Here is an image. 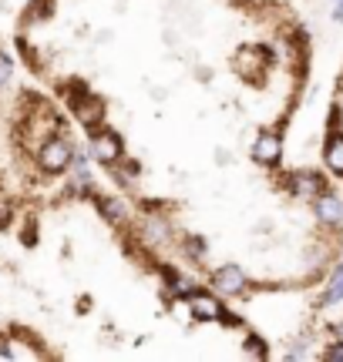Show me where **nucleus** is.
<instances>
[{"instance_id":"obj_1","label":"nucleus","mask_w":343,"mask_h":362,"mask_svg":"<svg viewBox=\"0 0 343 362\" xmlns=\"http://www.w3.org/2000/svg\"><path fill=\"white\" fill-rule=\"evenodd\" d=\"M71 154H75V148L64 138L51 135L37 145V165L44 168L47 175H61L64 168H71Z\"/></svg>"},{"instance_id":"obj_2","label":"nucleus","mask_w":343,"mask_h":362,"mask_svg":"<svg viewBox=\"0 0 343 362\" xmlns=\"http://www.w3.org/2000/svg\"><path fill=\"white\" fill-rule=\"evenodd\" d=\"M71 101V111H75V118H78V124H84V128H98L101 121H105V114H108V105H105V98H98V94H75V98H67Z\"/></svg>"},{"instance_id":"obj_3","label":"nucleus","mask_w":343,"mask_h":362,"mask_svg":"<svg viewBox=\"0 0 343 362\" xmlns=\"http://www.w3.org/2000/svg\"><path fill=\"white\" fill-rule=\"evenodd\" d=\"M91 154L101 161V165H118L122 158H125V145H122V138H118V131H111V128H105V131H94V141H91Z\"/></svg>"},{"instance_id":"obj_4","label":"nucleus","mask_w":343,"mask_h":362,"mask_svg":"<svg viewBox=\"0 0 343 362\" xmlns=\"http://www.w3.org/2000/svg\"><path fill=\"white\" fill-rule=\"evenodd\" d=\"M222 302L212 295V292H205V288H192L188 292V316L199 319V322H219L222 319Z\"/></svg>"},{"instance_id":"obj_5","label":"nucleus","mask_w":343,"mask_h":362,"mask_svg":"<svg viewBox=\"0 0 343 362\" xmlns=\"http://www.w3.org/2000/svg\"><path fill=\"white\" fill-rule=\"evenodd\" d=\"M212 288H216L219 295H239L246 288V272L239 269V265H219L212 272Z\"/></svg>"},{"instance_id":"obj_6","label":"nucleus","mask_w":343,"mask_h":362,"mask_svg":"<svg viewBox=\"0 0 343 362\" xmlns=\"http://www.w3.org/2000/svg\"><path fill=\"white\" fill-rule=\"evenodd\" d=\"M283 154V141L280 135H259L256 138V145H252V158L259 161V165H276Z\"/></svg>"},{"instance_id":"obj_7","label":"nucleus","mask_w":343,"mask_h":362,"mask_svg":"<svg viewBox=\"0 0 343 362\" xmlns=\"http://www.w3.org/2000/svg\"><path fill=\"white\" fill-rule=\"evenodd\" d=\"M290 188H293V195H299V198H316L320 188H323V178H320V175H310V171H299V175L290 178Z\"/></svg>"},{"instance_id":"obj_8","label":"nucleus","mask_w":343,"mask_h":362,"mask_svg":"<svg viewBox=\"0 0 343 362\" xmlns=\"http://www.w3.org/2000/svg\"><path fill=\"white\" fill-rule=\"evenodd\" d=\"M316 218H320V222H327V225H340V218H343L340 198H333V195L316 198Z\"/></svg>"},{"instance_id":"obj_9","label":"nucleus","mask_w":343,"mask_h":362,"mask_svg":"<svg viewBox=\"0 0 343 362\" xmlns=\"http://www.w3.org/2000/svg\"><path fill=\"white\" fill-rule=\"evenodd\" d=\"M98 208H101V215L108 218L111 225H125L128 222V211L118 198H98Z\"/></svg>"},{"instance_id":"obj_10","label":"nucleus","mask_w":343,"mask_h":362,"mask_svg":"<svg viewBox=\"0 0 343 362\" xmlns=\"http://www.w3.org/2000/svg\"><path fill=\"white\" fill-rule=\"evenodd\" d=\"M71 165H75V185H78V188H91V168H88V151H75V154H71Z\"/></svg>"},{"instance_id":"obj_11","label":"nucleus","mask_w":343,"mask_h":362,"mask_svg":"<svg viewBox=\"0 0 343 362\" xmlns=\"http://www.w3.org/2000/svg\"><path fill=\"white\" fill-rule=\"evenodd\" d=\"M323 158H327L330 171H337V175H343V135H333L327 141V151H323Z\"/></svg>"},{"instance_id":"obj_12","label":"nucleus","mask_w":343,"mask_h":362,"mask_svg":"<svg viewBox=\"0 0 343 362\" xmlns=\"http://www.w3.org/2000/svg\"><path fill=\"white\" fill-rule=\"evenodd\" d=\"M343 299V262L340 269H337V275H333V282H330V288L323 292V305H333V302Z\"/></svg>"},{"instance_id":"obj_13","label":"nucleus","mask_w":343,"mask_h":362,"mask_svg":"<svg viewBox=\"0 0 343 362\" xmlns=\"http://www.w3.org/2000/svg\"><path fill=\"white\" fill-rule=\"evenodd\" d=\"M51 7H54L51 0H37L31 11H27V17H24V20H27V24H41V17H44L47 11H51Z\"/></svg>"},{"instance_id":"obj_14","label":"nucleus","mask_w":343,"mask_h":362,"mask_svg":"<svg viewBox=\"0 0 343 362\" xmlns=\"http://www.w3.org/2000/svg\"><path fill=\"white\" fill-rule=\"evenodd\" d=\"M246 352H250V356H266L263 339H256V335H250V339H246Z\"/></svg>"},{"instance_id":"obj_15","label":"nucleus","mask_w":343,"mask_h":362,"mask_svg":"<svg viewBox=\"0 0 343 362\" xmlns=\"http://www.w3.org/2000/svg\"><path fill=\"white\" fill-rule=\"evenodd\" d=\"M186 248L192 252V258H202V252H205L202 239H188V241H186Z\"/></svg>"},{"instance_id":"obj_16","label":"nucleus","mask_w":343,"mask_h":362,"mask_svg":"<svg viewBox=\"0 0 343 362\" xmlns=\"http://www.w3.org/2000/svg\"><path fill=\"white\" fill-rule=\"evenodd\" d=\"M7 77H11V58L0 54V84H7Z\"/></svg>"},{"instance_id":"obj_17","label":"nucleus","mask_w":343,"mask_h":362,"mask_svg":"<svg viewBox=\"0 0 343 362\" xmlns=\"http://www.w3.org/2000/svg\"><path fill=\"white\" fill-rule=\"evenodd\" d=\"M327 359H337V362H340V359H343V346H333V349H330Z\"/></svg>"},{"instance_id":"obj_18","label":"nucleus","mask_w":343,"mask_h":362,"mask_svg":"<svg viewBox=\"0 0 343 362\" xmlns=\"http://www.w3.org/2000/svg\"><path fill=\"white\" fill-rule=\"evenodd\" d=\"M333 17H337V20H343V0H337V7H333Z\"/></svg>"},{"instance_id":"obj_19","label":"nucleus","mask_w":343,"mask_h":362,"mask_svg":"<svg viewBox=\"0 0 343 362\" xmlns=\"http://www.w3.org/2000/svg\"><path fill=\"white\" fill-rule=\"evenodd\" d=\"M340 335H343V326H340Z\"/></svg>"}]
</instances>
